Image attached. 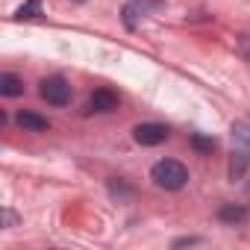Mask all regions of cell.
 Instances as JSON below:
<instances>
[{
	"instance_id": "cell-1",
	"label": "cell",
	"mask_w": 250,
	"mask_h": 250,
	"mask_svg": "<svg viewBox=\"0 0 250 250\" xmlns=\"http://www.w3.org/2000/svg\"><path fill=\"white\" fill-rule=\"evenodd\" d=\"M150 180L165 191H180L188 183V168L177 159H162L150 168Z\"/></svg>"
},
{
	"instance_id": "cell-2",
	"label": "cell",
	"mask_w": 250,
	"mask_h": 250,
	"mask_svg": "<svg viewBox=\"0 0 250 250\" xmlns=\"http://www.w3.org/2000/svg\"><path fill=\"white\" fill-rule=\"evenodd\" d=\"M159 6H165V0H127L121 9V21L127 30H136L139 21H145L147 15H153Z\"/></svg>"
},
{
	"instance_id": "cell-3",
	"label": "cell",
	"mask_w": 250,
	"mask_h": 250,
	"mask_svg": "<svg viewBox=\"0 0 250 250\" xmlns=\"http://www.w3.org/2000/svg\"><path fill=\"white\" fill-rule=\"evenodd\" d=\"M39 94H42V100H47L50 106H68V103H71V85H68V80L59 77V74L44 77V80L39 83Z\"/></svg>"
},
{
	"instance_id": "cell-4",
	"label": "cell",
	"mask_w": 250,
	"mask_h": 250,
	"mask_svg": "<svg viewBox=\"0 0 250 250\" xmlns=\"http://www.w3.org/2000/svg\"><path fill=\"white\" fill-rule=\"evenodd\" d=\"M168 127L165 124H153V121H147V124H139V127L133 130V139H136V145H142V147H156V145H162V142H168Z\"/></svg>"
},
{
	"instance_id": "cell-5",
	"label": "cell",
	"mask_w": 250,
	"mask_h": 250,
	"mask_svg": "<svg viewBox=\"0 0 250 250\" xmlns=\"http://www.w3.org/2000/svg\"><path fill=\"white\" fill-rule=\"evenodd\" d=\"M115 109H118V94L109 88H97L85 103V112H115Z\"/></svg>"
},
{
	"instance_id": "cell-6",
	"label": "cell",
	"mask_w": 250,
	"mask_h": 250,
	"mask_svg": "<svg viewBox=\"0 0 250 250\" xmlns=\"http://www.w3.org/2000/svg\"><path fill=\"white\" fill-rule=\"evenodd\" d=\"M247 168H250V145H238L232 150V159H229V177L238 180L247 174Z\"/></svg>"
},
{
	"instance_id": "cell-7",
	"label": "cell",
	"mask_w": 250,
	"mask_h": 250,
	"mask_svg": "<svg viewBox=\"0 0 250 250\" xmlns=\"http://www.w3.org/2000/svg\"><path fill=\"white\" fill-rule=\"evenodd\" d=\"M15 121H18V127L27 130V133H44V130L50 127L47 118H42V115H36V112H30V109H21V112L15 115Z\"/></svg>"
},
{
	"instance_id": "cell-8",
	"label": "cell",
	"mask_w": 250,
	"mask_h": 250,
	"mask_svg": "<svg viewBox=\"0 0 250 250\" xmlns=\"http://www.w3.org/2000/svg\"><path fill=\"white\" fill-rule=\"evenodd\" d=\"M218 221H221V224H229V227L244 224V221H247V206H241V203H224V206L218 209Z\"/></svg>"
},
{
	"instance_id": "cell-9",
	"label": "cell",
	"mask_w": 250,
	"mask_h": 250,
	"mask_svg": "<svg viewBox=\"0 0 250 250\" xmlns=\"http://www.w3.org/2000/svg\"><path fill=\"white\" fill-rule=\"evenodd\" d=\"M0 94L3 97H18V94H24V83L15 74H0Z\"/></svg>"
},
{
	"instance_id": "cell-10",
	"label": "cell",
	"mask_w": 250,
	"mask_h": 250,
	"mask_svg": "<svg viewBox=\"0 0 250 250\" xmlns=\"http://www.w3.org/2000/svg\"><path fill=\"white\" fill-rule=\"evenodd\" d=\"M39 15H42V0H24L15 9V21H33Z\"/></svg>"
},
{
	"instance_id": "cell-11",
	"label": "cell",
	"mask_w": 250,
	"mask_h": 250,
	"mask_svg": "<svg viewBox=\"0 0 250 250\" xmlns=\"http://www.w3.org/2000/svg\"><path fill=\"white\" fill-rule=\"evenodd\" d=\"M191 147H194V150H200V153H209V150L215 147V139H206V136L194 133V136H191Z\"/></svg>"
},
{
	"instance_id": "cell-12",
	"label": "cell",
	"mask_w": 250,
	"mask_h": 250,
	"mask_svg": "<svg viewBox=\"0 0 250 250\" xmlns=\"http://www.w3.org/2000/svg\"><path fill=\"white\" fill-rule=\"evenodd\" d=\"M238 53H241V56H244V59L250 62V33L238 39Z\"/></svg>"
},
{
	"instance_id": "cell-13",
	"label": "cell",
	"mask_w": 250,
	"mask_h": 250,
	"mask_svg": "<svg viewBox=\"0 0 250 250\" xmlns=\"http://www.w3.org/2000/svg\"><path fill=\"white\" fill-rule=\"evenodd\" d=\"M3 221H6V227H15V221H18V218H15V212H12V209H3Z\"/></svg>"
},
{
	"instance_id": "cell-14",
	"label": "cell",
	"mask_w": 250,
	"mask_h": 250,
	"mask_svg": "<svg viewBox=\"0 0 250 250\" xmlns=\"http://www.w3.org/2000/svg\"><path fill=\"white\" fill-rule=\"evenodd\" d=\"M188 244H200V238H177L174 247H188Z\"/></svg>"
},
{
	"instance_id": "cell-15",
	"label": "cell",
	"mask_w": 250,
	"mask_h": 250,
	"mask_svg": "<svg viewBox=\"0 0 250 250\" xmlns=\"http://www.w3.org/2000/svg\"><path fill=\"white\" fill-rule=\"evenodd\" d=\"M74 3H83V0H74Z\"/></svg>"
}]
</instances>
